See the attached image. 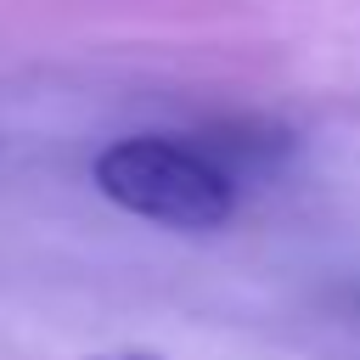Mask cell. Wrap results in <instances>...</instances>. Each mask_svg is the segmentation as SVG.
<instances>
[{"label":"cell","instance_id":"obj_1","mask_svg":"<svg viewBox=\"0 0 360 360\" xmlns=\"http://www.w3.org/2000/svg\"><path fill=\"white\" fill-rule=\"evenodd\" d=\"M96 191L169 231H214L236 214V180L197 146L169 135H129L96 158Z\"/></svg>","mask_w":360,"mask_h":360}]
</instances>
